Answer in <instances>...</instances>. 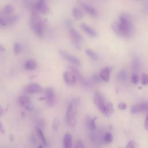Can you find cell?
<instances>
[{"label":"cell","instance_id":"obj_36","mask_svg":"<svg viewBox=\"0 0 148 148\" xmlns=\"http://www.w3.org/2000/svg\"><path fill=\"white\" fill-rule=\"evenodd\" d=\"M75 148H84L83 144L80 140H77V142L75 143Z\"/></svg>","mask_w":148,"mask_h":148},{"label":"cell","instance_id":"obj_17","mask_svg":"<svg viewBox=\"0 0 148 148\" xmlns=\"http://www.w3.org/2000/svg\"><path fill=\"white\" fill-rule=\"evenodd\" d=\"M80 28L83 30L85 32H86L88 35L91 37H96L98 35L97 32L92 28L89 27L85 23H82L80 24Z\"/></svg>","mask_w":148,"mask_h":148},{"label":"cell","instance_id":"obj_40","mask_svg":"<svg viewBox=\"0 0 148 148\" xmlns=\"http://www.w3.org/2000/svg\"><path fill=\"white\" fill-rule=\"evenodd\" d=\"M5 132V128L3 125V124L2 123V122L0 121V132L1 134H4Z\"/></svg>","mask_w":148,"mask_h":148},{"label":"cell","instance_id":"obj_9","mask_svg":"<svg viewBox=\"0 0 148 148\" xmlns=\"http://www.w3.org/2000/svg\"><path fill=\"white\" fill-rule=\"evenodd\" d=\"M42 91V88L37 83L29 84L24 88V92L25 94H36Z\"/></svg>","mask_w":148,"mask_h":148},{"label":"cell","instance_id":"obj_20","mask_svg":"<svg viewBox=\"0 0 148 148\" xmlns=\"http://www.w3.org/2000/svg\"><path fill=\"white\" fill-rule=\"evenodd\" d=\"M35 132L38 136V138L42 141V143L45 146H47V142L46 140V138L45 137V135L42 132V131L40 130V128L38 127H35Z\"/></svg>","mask_w":148,"mask_h":148},{"label":"cell","instance_id":"obj_19","mask_svg":"<svg viewBox=\"0 0 148 148\" xmlns=\"http://www.w3.org/2000/svg\"><path fill=\"white\" fill-rule=\"evenodd\" d=\"M131 68L134 71V73H136L138 71H139L140 68V60L138 58L135 57L133 58L131 62Z\"/></svg>","mask_w":148,"mask_h":148},{"label":"cell","instance_id":"obj_18","mask_svg":"<svg viewBox=\"0 0 148 148\" xmlns=\"http://www.w3.org/2000/svg\"><path fill=\"white\" fill-rule=\"evenodd\" d=\"M37 67L36 62L32 59L27 60L24 63V68L25 69L28 71H33Z\"/></svg>","mask_w":148,"mask_h":148},{"label":"cell","instance_id":"obj_44","mask_svg":"<svg viewBox=\"0 0 148 148\" xmlns=\"http://www.w3.org/2000/svg\"><path fill=\"white\" fill-rule=\"evenodd\" d=\"M5 50V47H3V46H2V45H0V52H2L4 51Z\"/></svg>","mask_w":148,"mask_h":148},{"label":"cell","instance_id":"obj_22","mask_svg":"<svg viewBox=\"0 0 148 148\" xmlns=\"http://www.w3.org/2000/svg\"><path fill=\"white\" fill-rule=\"evenodd\" d=\"M97 119V117L93 118H88L86 120V125L91 130H95L97 128L95 124V120Z\"/></svg>","mask_w":148,"mask_h":148},{"label":"cell","instance_id":"obj_43","mask_svg":"<svg viewBox=\"0 0 148 148\" xmlns=\"http://www.w3.org/2000/svg\"><path fill=\"white\" fill-rule=\"evenodd\" d=\"M4 114V109L0 105V117H2Z\"/></svg>","mask_w":148,"mask_h":148},{"label":"cell","instance_id":"obj_16","mask_svg":"<svg viewBox=\"0 0 148 148\" xmlns=\"http://www.w3.org/2000/svg\"><path fill=\"white\" fill-rule=\"evenodd\" d=\"M73 138L69 133H66L63 138V148H72Z\"/></svg>","mask_w":148,"mask_h":148},{"label":"cell","instance_id":"obj_12","mask_svg":"<svg viewBox=\"0 0 148 148\" xmlns=\"http://www.w3.org/2000/svg\"><path fill=\"white\" fill-rule=\"evenodd\" d=\"M132 113H138L141 112H148V102H143L136 104L131 108Z\"/></svg>","mask_w":148,"mask_h":148},{"label":"cell","instance_id":"obj_4","mask_svg":"<svg viewBox=\"0 0 148 148\" xmlns=\"http://www.w3.org/2000/svg\"><path fill=\"white\" fill-rule=\"evenodd\" d=\"M76 110L75 105L71 102L68 106L65 113V119L67 124L70 127L73 128L76 124Z\"/></svg>","mask_w":148,"mask_h":148},{"label":"cell","instance_id":"obj_2","mask_svg":"<svg viewBox=\"0 0 148 148\" xmlns=\"http://www.w3.org/2000/svg\"><path fill=\"white\" fill-rule=\"evenodd\" d=\"M118 21L121 28L122 37H129L133 31L132 20L130 15L127 13H121L119 16Z\"/></svg>","mask_w":148,"mask_h":148},{"label":"cell","instance_id":"obj_33","mask_svg":"<svg viewBox=\"0 0 148 148\" xmlns=\"http://www.w3.org/2000/svg\"><path fill=\"white\" fill-rule=\"evenodd\" d=\"M141 80H142V84L144 86H146L148 84V75H147L145 73H143L142 74L141 77Z\"/></svg>","mask_w":148,"mask_h":148},{"label":"cell","instance_id":"obj_42","mask_svg":"<svg viewBox=\"0 0 148 148\" xmlns=\"http://www.w3.org/2000/svg\"><path fill=\"white\" fill-rule=\"evenodd\" d=\"M143 12L147 14H148V2L145 5L143 6Z\"/></svg>","mask_w":148,"mask_h":148},{"label":"cell","instance_id":"obj_34","mask_svg":"<svg viewBox=\"0 0 148 148\" xmlns=\"http://www.w3.org/2000/svg\"><path fill=\"white\" fill-rule=\"evenodd\" d=\"M92 80L95 83H99L102 80L100 77V76L97 73H94L92 75Z\"/></svg>","mask_w":148,"mask_h":148},{"label":"cell","instance_id":"obj_6","mask_svg":"<svg viewBox=\"0 0 148 148\" xmlns=\"http://www.w3.org/2000/svg\"><path fill=\"white\" fill-rule=\"evenodd\" d=\"M18 103L26 110L32 111L34 110V106L31 102V99L27 95H21L17 99Z\"/></svg>","mask_w":148,"mask_h":148},{"label":"cell","instance_id":"obj_15","mask_svg":"<svg viewBox=\"0 0 148 148\" xmlns=\"http://www.w3.org/2000/svg\"><path fill=\"white\" fill-rule=\"evenodd\" d=\"M82 8L84 9V11H86L88 14L91 15L92 17H96L98 14L97 11L96 9L92 6L84 3H80Z\"/></svg>","mask_w":148,"mask_h":148},{"label":"cell","instance_id":"obj_46","mask_svg":"<svg viewBox=\"0 0 148 148\" xmlns=\"http://www.w3.org/2000/svg\"><path fill=\"white\" fill-rule=\"evenodd\" d=\"M21 114V116H22L23 117H25V114H24V112H22Z\"/></svg>","mask_w":148,"mask_h":148},{"label":"cell","instance_id":"obj_3","mask_svg":"<svg viewBox=\"0 0 148 148\" xmlns=\"http://www.w3.org/2000/svg\"><path fill=\"white\" fill-rule=\"evenodd\" d=\"M93 101L94 104L98 109V110L105 116H109V114L108 113L106 109V103L105 98L103 95L98 91H96L94 92Z\"/></svg>","mask_w":148,"mask_h":148},{"label":"cell","instance_id":"obj_26","mask_svg":"<svg viewBox=\"0 0 148 148\" xmlns=\"http://www.w3.org/2000/svg\"><path fill=\"white\" fill-rule=\"evenodd\" d=\"M18 20V16L14 15V16H10L8 17L7 19H6V21L7 23V25H12L15 24Z\"/></svg>","mask_w":148,"mask_h":148},{"label":"cell","instance_id":"obj_47","mask_svg":"<svg viewBox=\"0 0 148 148\" xmlns=\"http://www.w3.org/2000/svg\"><path fill=\"white\" fill-rule=\"evenodd\" d=\"M38 148H43V145H39L38 147Z\"/></svg>","mask_w":148,"mask_h":148},{"label":"cell","instance_id":"obj_45","mask_svg":"<svg viewBox=\"0 0 148 148\" xmlns=\"http://www.w3.org/2000/svg\"><path fill=\"white\" fill-rule=\"evenodd\" d=\"M9 139H10V142H13L14 140V136H13V135L12 134H10L9 135Z\"/></svg>","mask_w":148,"mask_h":148},{"label":"cell","instance_id":"obj_14","mask_svg":"<svg viewBox=\"0 0 148 148\" xmlns=\"http://www.w3.org/2000/svg\"><path fill=\"white\" fill-rule=\"evenodd\" d=\"M69 68H70V71H71L75 74V75L76 77V79H77L82 84H83L84 85L87 84V82L86 80L83 77V76L82 75V73L80 72V71L76 67L69 66Z\"/></svg>","mask_w":148,"mask_h":148},{"label":"cell","instance_id":"obj_21","mask_svg":"<svg viewBox=\"0 0 148 148\" xmlns=\"http://www.w3.org/2000/svg\"><path fill=\"white\" fill-rule=\"evenodd\" d=\"M112 28L113 31L117 35L122 37V31L120 24L119 21H114L112 24Z\"/></svg>","mask_w":148,"mask_h":148},{"label":"cell","instance_id":"obj_28","mask_svg":"<svg viewBox=\"0 0 148 148\" xmlns=\"http://www.w3.org/2000/svg\"><path fill=\"white\" fill-rule=\"evenodd\" d=\"M60 126V120L59 118L58 117L54 118V120H53L52 124H51L52 129L54 131H57L59 129Z\"/></svg>","mask_w":148,"mask_h":148},{"label":"cell","instance_id":"obj_24","mask_svg":"<svg viewBox=\"0 0 148 148\" xmlns=\"http://www.w3.org/2000/svg\"><path fill=\"white\" fill-rule=\"evenodd\" d=\"M85 52L86 53V54L92 60L96 61L98 60L99 58L98 56L92 50L90 49H87L85 50Z\"/></svg>","mask_w":148,"mask_h":148},{"label":"cell","instance_id":"obj_30","mask_svg":"<svg viewBox=\"0 0 148 148\" xmlns=\"http://www.w3.org/2000/svg\"><path fill=\"white\" fill-rule=\"evenodd\" d=\"M13 50H14V55H17L18 54L21 50V45L18 42H16L14 45V47H13Z\"/></svg>","mask_w":148,"mask_h":148},{"label":"cell","instance_id":"obj_7","mask_svg":"<svg viewBox=\"0 0 148 148\" xmlns=\"http://www.w3.org/2000/svg\"><path fill=\"white\" fill-rule=\"evenodd\" d=\"M44 93L47 105L49 106H53L54 105L56 99L55 92L53 88L51 87H47L45 90Z\"/></svg>","mask_w":148,"mask_h":148},{"label":"cell","instance_id":"obj_5","mask_svg":"<svg viewBox=\"0 0 148 148\" xmlns=\"http://www.w3.org/2000/svg\"><path fill=\"white\" fill-rule=\"evenodd\" d=\"M69 33L73 46L77 49H80L82 47V43L83 40V38L81 35L73 28L69 29Z\"/></svg>","mask_w":148,"mask_h":148},{"label":"cell","instance_id":"obj_37","mask_svg":"<svg viewBox=\"0 0 148 148\" xmlns=\"http://www.w3.org/2000/svg\"><path fill=\"white\" fill-rule=\"evenodd\" d=\"M7 23L6 19H4L2 17H0V28H3L7 26Z\"/></svg>","mask_w":148,"mask_h":148},{"label":"cell","instance_id":"obj_35","mask_svg":"<svg viewBox=\"0 0 148 148\" xmlns=\"http://www.w3.org/2000/svg\"><path fill=\"white\" fill-rule=\"evenodd\" d=\"M136 144L135 143V142L132 140H130L127 143L125 148H136Z\"/></svg>","mask_w":148,"mask_h":148},{"label":"cell","instance_id":"obj_29","mask_svg":"<svg viewBox=\"0 0 148 148\" xmlns=\"http://www.w3.org/2000/svg\"><path fill=\"white\" fill-rule=\"evenodd\" d=\"M113 139V136L112 135V134L110 132H106L103 138V140L105 141V143H110L112 142Z\"/></svg>","mask_w":148,"mask_h":148},{"label":"cell","instance_id":"obj_32","mask_svg":"<svg viewBox=\"0 0 148 148\" xmlns=\"http://www.w3.org/2000/svg\"><path fill=\"white\" fill-rule=\"evenodd\" d=\"M106 109H107V111H108V112L109 114H113L114 112L113 103H111V102H107V103H106Z\"/></svg>","mask_w":148,"mask_h":148},{"label":"cell","instance_id":"obj_38","mask_svg":"<svg viewBox=\"0 0 148 148\" xmlns=\"http://www.w3.org/2000/svg\"><path fill=\"white\" fill-rule=\"evenodd\" d=\"M127 105L124 102H120L118 105V108L120 110H125L127 109Z\"/></svg>","mask_w":148,"mask_h":148},{"label":"cell","instance_id":"obj_11","mask_svg":"<svg viewBox=\"0 0 148 148\" xmlns=\"http://www.w3.org/2000/svg\"><path fill=\"white\" fill-rule=\"evenodd\" d=\"M63 77L66 84L69 86H72L75 84L77 80L75 74L71 71L65 72L63 75Z\"/></svg>","mask_w":148,"mask_h":148},{"label":"cell","instance_id":"obj_13","mask_svg":"<svg viewBox=\"0 0 148 148\" xmlns=\"http://www.w3.org/2000/svg\"><path fill=\"white\" fill-rule=\"evenodd\" d=\"M112 71V68L110 66L105 67L100 71L99 76L101 79L104 82H108L110 79V73Z\"/></svg>","mask_w":148,"mask_h":148},{"label":"cell","instance_id":"obj_10","mask_svg":"<svg viewBox=\"0 0 148 148\" xmlns=\"http://www.w3.org/2000/svg\"><path fill=\"white\" fill-rule=\"evenodd\" d=\"M36 10L39 13L46 14L49 12V8L45 0H38L35 5Z\"/></svg>","mask_w":148,"mask_h":148},{"label":"cell","instance_id":"obj_41","mask_svg":"<svg viewBox=\"0 0 148 148\" xmlns=\"http://www.w3.org/2000/svg\"><path fill=\"white\" fill-rule=\"evenodd\" d=\"M145 128L146 130H148V114L146 116V119H145Z\"/></svg>","mask_w":148,"mask_h":148},{"label":"cell","instance_id":"obj_25","mask_svg":"<svg viewBox=\"0 0 148 148\" xmlns=\"http://www.w3.org/2000/svg\"><path fill=\"white\" fill-rule=\"evenodd\" d=\"M14 11V7L11 5H7L3 9V13L5 16H10Z\"/></svg>","mask_w":148,"mask_h":148},{"label":"cell","instance_id":"obj_1","mask_svg":"<svg viewBox=\"0 0 148 148\" xmlns=\"http://www.w3.org/2000/svg\"><path fill=\"white\" fill-rule=\"evenodd\" d=\"M45 22L44 20L40 17L37 12L33 11L32 12L30 19V26L35 34L39 38H42L43 36Z\"/></svg>","mask_w":148,"mask_h":148},{"label":"cell","instance_id":"obj_23","mask_svg":"<svg viewBox=\"0 0 148 148\" xmlns=\"http://www.w3.org/2000/svg\"><path fill=\"white\" fill-rule=\"evenodd\" d=\"M72 15H73V17L76 20H80L83 17L82 13L81 12V11L79 9H77L76 8H73V9H72Z\"/></svg>","mask_w":148,"mask_h":148},{"label":"cell","instance_id":"obj_27","mask_svg":"<svg viewBox=\"0 0 148 148\" xmlns=\"http://www.w3.org/2000/svg\"><path fill=\"white\" fill-rule=\"evenodd\" d=\"M118 79L121 82H125L127 79V74L124 69H121L118 73Z\"/></svg>","mask_w":148,"mask_h":148},{"label":"cell","instance_id":"obj_8","mask_svg":"<svg viewBox=\"0 0 148 148\" xmlns=\"http://www.w3.org/2000/svg\"><path fill=\"white\" fill-rule=\"evenodd\" d=\"M60 55L66 61L70 63L73 64L76 66H79L80 65V61L79 60L73 55H72L63 50H60L59 51Z\"/></svg>","mask_w":148,"mask_h":148},{"label":"cell","instance_id":"obj_39","mask_svg":"<svg viewBox=\"0 0 148 148\" xmlns=\"http://www.w3.org/2000/svg\"><path fill=\"white\" fill-rule=\"evenodd\" d=\"M65 24L68 28H69V29L72 28V23L71 20H67L66 21H65Z\"/></svg>","mask_w":148,"mask_h":148},{"label":"cell","instance_id":"obj_31","mask_svg":"<svg viewBox=\"0 0 148 148\" xmlns=\"http://www.w3.org/2000/svg\"><path fill=\"white\" fill-rule=\"evenodd\" d=\"M131 81L134 84H137L139 81V77L137 73H133L131 76Z\"/></svg>","mask_w":148,"mask_h":148}]
</instances>
